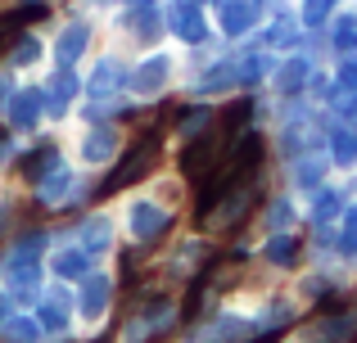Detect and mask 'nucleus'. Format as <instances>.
<instances>
[{
    "instance_id": "1",
    "label": "nucleus",
    "mask_w": 357,
    "mask_h": 343,
    "mask_svg": "<svg viewBox=\"0 0 357 343\" xmlns=\"http://www.w3.org/2000/svg\"><path fill=\"white\" fill-rule=\"evenodd\" d=\"M154 150H158V136H149L145 145H136V150L127 154L131 163H127V168H122V172H114V181H109V185H114V190H118V185H127V181H131V176H136V172H145L149 163H154Z\"/></svg>"
}]
</instances>
